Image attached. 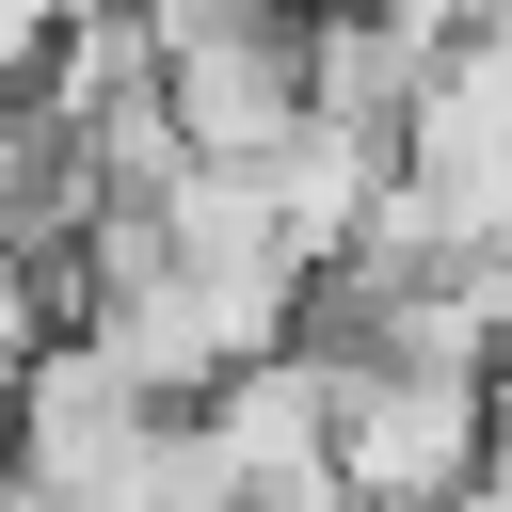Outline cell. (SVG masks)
<instances>
[{
  "mask_svg": "<svg viewBox=\"0 0 512 512\" xmlns=\"http://www.w3.org/2000/svg\"><path fill=\"white\" fill-rule=\"evenodd\" d=\"M192 160H272L320 112V0H144Z\"/></svg>",
  "mask_w": 512,
  "mask_h": 512,
  "instance_id": "6da1fadb",
  "label": "cell"
},
{
  "mask_svg": "<svg viewBox=\"0 0 512 512\" xmlns=\"http://www.w3.org/2000/svg\"><path fill=\"white\" fill-rule=\"evenodd\" d=\"M336 384V480L368 512H448L480 464H496V368H416V352H368V368H320Z\"/></svg>",
  "mask_w": 512,
  "mask_h": 512,
  "instance_id": "7a4b0ae2",
  "label": "cell"
},
{
  "mask_svg": "<svg viewBox=\"0 0 512 512\" xmlns=\"http://www.w3.org/2000/svg\"><path fill=\"white\" fill-rule=\"evenodd\" d=\"M64 16H80V0H0V96H16V80H48Z\"/></svg>",
  "mask_w": 512,
  "mask_h": 512,
  "instance_id": "3957f363",
  "label": "cell"
},
{
  "mask_svg": "<svg viewBox=\"0 0 512 512\" xmlns=\"http://www.w3.org/2000/svg\"><path fill=\"white\" fill-rule=\"evenodd\" d=\"M496 416H512V336H496Z\"/></svg>",
  "mask_w": 512,
  "mask_h": 512,
  "instance_id": "277c9868",
  "label": "cell"
},
{
  "mask_svg": "<svg viewBox=\"0 0 512 512\" xmlns=\"http://www.w3.org/2000/svg\"><path fill=\"white\" fill-rule=\"evenodd\" d=\"M0 496H16V448H0Z\"/></svg>",
  "mask_w": 512,
  "mask_h": 512,
  "instance_id": "5b68a950",
  "label": "cell"
}]
</instances>
